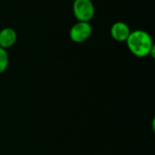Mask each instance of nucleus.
<instances>
[{
	"instance_id": "obj_3",
	"label": "nucleus",
	"mask_w": 155,
	"mask_h": 155,
	"mask_svg": "<svg viewBox=\"0 0 155 155\" xmlns=\"http://www.w3.org/2000/svg\"><path fill=\"white\" fill-rule=\"evenodd\" d=\"M92 31V25L89 22L78 21L71 27L69 35L74 42L83 43L91 36Z\"/></svg>"
},
{
	"instance_id": "obj_4",
	"label": "nucleus",
	"mask_w": 155,
	"mask_h": 155,
	"mask_svg": "<svg viewBox=\"0 0 155 155\" xmlns=\"http://www.w3.org/2000/svg\"><path fill=\"white\" fill-rule=\"evenodd\" d=\"M131 34L130 28L127 24L124 22H116L111 27V35L112 37L119 42L126 41L129 35Z\"/></svg>"
},
{
	"instance_id": "obj_5",
	"label": "nucleus",
	"mask_w": 155,
	"mask_h": 155,
	"mask_svg": "<svg viewBox=\"0 0 155 155\" xmlns=\"http://www.w3.org/2000/svg\"><path fill=\"white\" fill-rule=\"evenodd\" d=\"M17 39V35L13 28L5 27L0 31V47L8 48L15 45Z\"/></svg>"
},
{
	"instance_id": "obj_1",
	"label": "nucleus",
	"mask_w": 155,
	"mask_h": 155,
	"mask_svg": "<svg viewBox=\"0 0 155 155\" xmlns=\"http://www.w3.org/2000/svg\"><path fill=\"white\" fill-rule=\"evenodd\" d=\"M127 46L129 50L138 57H144L152 55L154 57L155 45L149 33L143 30H135L131 32L127 40Z\"/></svg>"
},
{
	"instance_id": "obj_6",
	"label": "nucleus",
	"mask_w": 155,
	"mask_h": 155,
	"mask_svg": "<svg viewBox=\"0 0 155 155\" xmlns=\"http://www.w3.org/2000/svg\"><path fill=\"white\" fill-rule=\"evenodd\" d=\"M9 64L8 53L5 48L0 47V74L4 73Z\"/></svg>"
},
{
	"instance_id": "obj_2",
	"label": "nucleus",
	"mask_w": 155,
	"mask_h": 155,
	"mask_svg": "<svg viewBox=\"0 0 155 155\" xmlns=\"http://www.w3.org/2000/svg\"><path fill=\"white\" fill-rule=\"evenodd\" d=\"M73 12L78 21L89 22L94 15V5L92 0H74Z\"/></svg>"
}]
</instances>
